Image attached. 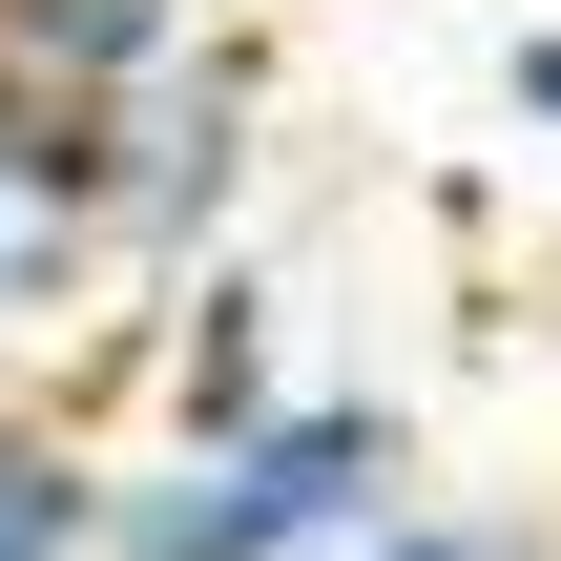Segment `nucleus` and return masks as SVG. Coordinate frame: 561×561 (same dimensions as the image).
<instances>
[{
  "label": "nucleus",
  "mask_w": 561,
  "mask_h": 561,
  "mask_svg": "<svg viewBox=\"0 0 561 561\" xmlns=\"http://www.w3.org/2000/svg\"><path fill=\"white\" fill-rule=\"evenodd\" d=\"M396 520V416L375 396H291L250 437H167L104 479V561H354Z\"/></svg>",
  "instance_id": "obj_1"
},
{
  "label": "nucleus",
  "mask_w": 561,
  "mask_h": 561,
  "mask_svg": "<svg viewBox=\"0 0 561 561\" xmlns=\"http://www.w3.org/2000/svg\"><path fill=\"white\" fill-rule=\"evenodd\" d=\"M250 125H271V62H250L229 21H208L167 83H125V104H104V250L187 291L208 229H229V187H250Z\"/></svg>",
  "instance_id": "obj_2"
},
{
  "label": "nucleus",
  "mask_w": 561,
  "mask_h": 561,
  "mask_svg": "<svg viewBox=\"0 0 561 561\" xmlns=\"http://www.w3.org/2000/svg\"><path fill=\"white\" fill-rule=\"evenodd\" d=\"M104 271H125V250H104V125H62V104L0 83V375H21Z\"/></svg>",
  "instance_id": "obj_3"
},
{
  "label": "nucleus",
  "mask_w": 561,
  "mask_h": 561,
  "mask_svg": "<svg viewBox=\"0 0 561 561\" xmlns=\"http://www.w3.org/2000/svg\"><path fill=\"white\" fill-rule=\"evenodd\" d=\"M187 42H208V0H0V83L62 104V125H104V104L167 83Z\"/></svg>",
  "instance_id": "obj_4"
},
{
  "label": "nucleus",
  "mask_w": 561,
  "mask_h": 561,
  "mask_svg": "<svg viewBox=\"0 0 561 561\" xmlns=\"http://www.w3.org/2000/svg\"><path fill=\"white\" fill-rule=\"evenodd\" d=\"M250 416H291V375H271V271H187L167 291V437H250Z\"/></svg>",
  "instance_id": "obj_5"
},
{
  "label": "nucleus",
  "mask_w": 561,
  "mask_h": 561,
  "mask_svg": "<svg viewBox=\"0 0 561 561\" xmlns=\"http://www.w3.org/2000/svg\"><path fill=\"white\" fill-rule=\"evenodd\" d=\"M104 479L125 458H83L42 396H0V561H104Z\"/></svg>",
  "instance_id": "obj_6"
},
{
  "label": "nucleus",
  "mask_w": 561,
  "mask_h": 561,
  "mask_svg": "<svg viewBox=\"0 0 561 561\" xmlns=\"http://www.w3.org/2000/svg\"><path fill=\"white\" fill-rule=\"evenodd\" d=\"M500 104H520V125L561 146V21H520V42H500Z\"/></svg>",
  "instance_id": "obj_7"
},
{
  "label": "nucleus",
  "mask_w": 561,
  "mask_h": 561,
  "mask_svg": "<svg viewBox=\"0 0 561 561\" xmlns=\"http://www.w3.org/2000/svg\"><path fill=\"white\" fill-rule=\"evenodd\" d=\"M354 561H520V541H500V520H375Z\"/></svg>",
  "instance_id": "obj_8"
}]
</instances>
